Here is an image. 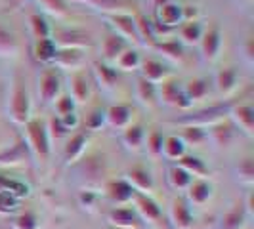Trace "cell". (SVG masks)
Instances as JSON below:
<instances>
[{
	"mask_svg": "<svg viewBox=\"0 0 254 229\" xmlns=\"http://www.w3.org/2000/svg\"><path fill=\"white\" fill-rule=\"evenodd\" d=\"M0 191H6V193H10L12 197H15L17 201H21L23 197L29 195V185H25L23 181H17V179L0 176Z\"/></svg>",
	"mask_w": 254,
	"mask_h": 229,
	"instance_id": "obj_42",
	"label": "cell"
},
{
	"mask_svg": "<svg viewBox=\"0 0 254 229\" xmlns=\"http://www.w3.org/2000/svg\"><path fill=\"white\" fill-rule=\"evenodd\" d=\"M134 210L138 212V216L141 218L143 224H153V226H159L163 222V210L161 206L153 201L149 195H141V193H136L134 199Z\"/></svg>",
	"mask_w": 254,
	"mask_h": 229,
	"instance_id": "obj_8",
	"label": "cell"
},
{
	"mask_svg": "<svg viewBox=\"0 0 254 229\" xmlns=\"http://www.w3.org/2000/svg\"><path fill=\"white\" fill-rule=\"evenodd\" d=\"M105 21L109 23V27L113 29L115 35L123 37L127 42H138L140 44V37L136 31V19L132 13H109L103 15Z\"/></svg>",
	"mask_w": 254,
	"mask_h": 229,
	"instance_id": "obj_7",
	"label": "cell"
},
{
	"mask_svg": "<svg viewBox=\"0 0 254 229\" xmlns=\"http://www.w3.org/2000/svg\"><path fill=\"white\" fill-rule=\"evenodd\" d=\"M243 56H245V59H247V63L253 65L254 63V37L253 35H249L247 40H245V44H243Z\"/></svg>",
	"mask_w": 254,
	"mask_h": 229,
	"instance_id": "obj_52",
	"label": "cell"
},
{
	"mask_svg": "<svg viewBox=\"0 0 254 229\" xmlns=\"http://www.w3.org/2000/svg\"><path fill=\"white\" fill-rule=\"evenodd\" d=\"M143 141H145V128L141 124H130L123 132V143L130 151H140Z\"/></svg>",
	"mask_w": 254,
	"mask_h": 229,
	"instance_id": "obj_33",
	"label": "cell"
},
{
	"mask_svg": "<svg viewBox=\"0 0 254 229\" xmlns=\"http://www.w3.org/2000/svg\"><path fill=\"white\" fill-rule=\"evenodd\" d=\"M231 107H233L231 103L212 105V107H206V109H201V111H195L193 114H186V116L174 118L172 122L188 124V126H201V124L212 126V124H216V122L226 118V114H229V109H231Z\"/></svg>",
	"mask_w": 254,
	"mask_h": 229,
	"instance_id": "obj_4",
	"label": "cell"
},
{
	"mask_svg": "<svg viewBox=\"0 0 254 229\" xmlns=\"http://www.w3.org/2000/svg\"><path fill=\"white\" fill-rule=\"evenodd\" d=\"M145 140H147V151L151 153L153 157H159L163 153V141H165L163 132L153 130L149 136H145Z\"/></svg>",
	"mask_w": 254,
	"mask_h": 229,
	"instance_id": "obj_46",
	"label": "cell"
},
{
	"mask_svg": "<svg viewBox=\"0 0 254 229\" xmlns=\"http://www.w3.org/2000/svg\"><path fill=\"white\" fill-rule=\"evenodd\" d=\"M199 8L197 6H184V21H197Z\"/></svg>",
	"mask_w": 254,
	"mask_h": 229,
	"instance_id": "obj_54",
	"label": "cell"
},
{
	"mask_svg": "<svg viewBox=\"0 0 254 229\" xmlns=\"http://www.w3.org/2000/svg\"><path fill=\"white\" fill-rule=\"evenodd\" d=\"M204 27L203 23L197 19V21H184L180 25V42L182 44H188V46H197L203 38Z\"/></svg>",
	"mask_w": 254,
	"mask_h": 229,
	"instance_id": "obj_26",
	"label": "cell"
},
{
	"mask_svg": "<svg viewBox=\"0 0 254 229\" xmlns=\"http://www.w3.org/2000/svg\"><path fill=\"white\" fill-rule=\"evenodd\" d=\"M125 179L132 185V189L136 191V193H141V195H149L153 191V187H155L151 172L145 166H140V165L132 166L127 172Z\"/></svg>",
	"mask_w": 254,
	"mask_h": 229,
	"instance_id": "obj_14",
	"label": "cell"
},
{
	"mask_svg": "<svg viewBox=\"0 0 254 229\" xmlns=\"http://www.w3.org/2000/svg\"><path fill=\"white\" fill-rule=\"evenodd\" d=\"M132 118H134V109L127 103H117L105 109V122L115 130H127L132 124Z\"/></svg>",
	"mask_w": 254,
	"mask_h": 229,
	"instance_id": "obj_13",
	"label": "cell"
},
{
	"mask_svg": "<svg viewBox=\"0 0 254 229\" xmlns=\"http://www.w3.org/2000/svg\"><path fill=\"white\" fill-rule=\"evenodd\" d=\"M17 40L10 29L0 23V57H13L17 54Z\"/></svg>",
	"mask_w": 254,
	"mask_h": 229,
	"instance_id": "obj_38",
	"label": "cell"
},
{
	"mask_svg": "<svg viewBox=\"0 0 254 229\" xmlns=\"http://www.w3.org/2000/svg\"><path fill=\"white\" fill-rule=\"evenodd\" d=\"M13 229H38L40 228V220L33 210H25L19 216L13 218Z\"/></svg>",
	"mask_w": 254,
	"mask_h": 229,
	"instance_id": "obj_44",
	"label": "cell"
},
{
	"mask_svg": "<svg viewBox=\"0 0 254 229\" xmlns=\"http://www.w3.org/2000/svg\"><path fill=\"white\" fill-rule=\"evenodd\" d=\"M29 149H27L25 140H17L10 149L0 151V165H17L29 159Z\"/></svg>",
	"mask_w": 254,
	"mask_h": 229,
	"instance_id": "obj_27",
	"label": "cell"
},
{
	"mask_svg": "<svg viewBox=\"0 0 254 229\" xmlns=\"http://www.w3.org/2000/svg\"><path fill=\"white\" fill-rule=\"evenodd\" d=\"M127 48H130V46H128V42L125 38L115 35V33H109L107 37L103 38V44H102L103 59L105 61H115Z\"/></svg>",
	"mask_w": 254,
	"mask_h": 229,
	"instance_id": "obj_22",
	"label": "cell"
},
{
	"mask_svg": "<svg viewBox=\"0 0 254 229\" xmlns=\"http://www.w3.org/2000/svg\"><path fill=\"white\" fill-rule=\"evenodd\" d=\"M92 67H94V76H96L98 84H100L103 90H111L115 84H117V80H119V71H117L115 67L103 63V61H96Z\"/></svg>",
	"mask_w": 254,
	"mask_h": 229,
	"instance_id": "obj_25",
	"label": "cell"
},
{
	"mask_svg": "<svg viewBox=\"0 0 254 229\" xmlns=\"http://www.w3.org/2000/svg\"><path fill=\"white\" fill-rule=\"evenodd\" d=\"M163 103L170 105V107H176V109H190L193 103L190 102V98L186 96L184 88L180 86L176 80H170L166 78L161 86V92H159Z\"/></svg>",
	"mask_w": 254,
	"mask_h": 229,
	"instance_id": "obj_9",
	"label": "cell"
},
{
	"mask_svg": "<svg viewBox=\"0 0 254 229\" xmlns=\"http://www.w3.org/2000/svg\"><path fill=\"white\" fill-rule=\"evenodd\" d=\"M56 111H58V116H64V114H69V113H75V107L76 103L73 102V98L69 96V94H64V96H60L58 100H56Z\"/></svg>",
	"mask_w": 254,
	"mask_h": 229,
	"instance_id": "obj_48",
	"label": "cell"
},
{
	"mask_svg": "<svg viewBox=\"0 0 254 229\" xmlns=\"http://www.w3.org/2000/svg\"><path fill=\"white\" fill-rule=\"evenodd\" d=\"M48 126V134H50V138H56V140H60V138H64L69 134V130L60 122V118L58 116H52L50 122L46 124Z\"/></svg>",
	"mask_w": 254,
	"mask_h": 229,
	"instance_id": "obj_51",
	"label": "cell"
},
{
	"mask_svg": "<svg viewBox=\"0 0 254 229\" xmlns=\"http://www.w3.org/2000/svg\"><path fill=\"white\" fill-rule=\"evenodd\" d=\"M184 92L190 98L191 103L201 102V100H204L208 96V92H210V80L208 78H193V80H190L184 86Z\"/></svg>",
	"mask_w": 254,
	"mask_h": 229,
	"instance_id": "obj_32",
	"label": "cell"
},
{
	"mask_svg": "<svg viewBox=\"0 0 254 229\" xmlns=\"http://www.w3.org/2000/svg\"><path fill=\"white\" fill-rule=\"evenodd\" d=\"M86 145H88V136L84 132H78L75 136H71V140L67 141V145H65V163L67 165L76 163L84 155Z\"/></svg>",
	"mask_w": 254,
	"mask_h": 229,
	"instance_id": "obj_23",
	"label": "cell"
},
{
	"mask_svg": "<svg viewBox=\"0 0 254 229\" xmlns=\"http://www.w3.org/2000/svg\"><path fill=\"white\" fill-rule=\"evenodd\" d=\"M191 181H193V176L191 174H188L182 166H170L168 168V183L174 187V189L178 191H184L188 189L191 185Z\"/></svg>",
	"mask_w": 254,
	"mask_h": 229,
	"instance_id": "obj_36",
	"label": "cell"
},
{
	"mask_svg": "<svg viewBox=\"0 0 254 229\" xmlns=\"http://www.w3.org/2000/svg\"><path fill=\"white\" fill-rule=\"evenodd\" d=\"M96 199H98V195H94L92 191H82L80 197H78V201L84 204V206H88V208L96 204Z\"/></svg>",
	"mask_w": 254,
	"mask_h": 229,
	"instance_id": "obj_55",
	"label": "cell"
},
{
	"mask_svg": "<svg viewBox=\"0 0 254 229\" xmlns=\"http://www.w3.org/2000/svg\"><path fill=\"white\" fill-rule=\"evenodd\" d=\"M115 67H117V71H136V69H140V63H141V57L138 50H134V48H127V50L123 52L117 59L113 61Z\"/></svg>",
	"mask_w": 254,
	"mask_h": 229,
	"instance_id": "obj_35",
	"label": "cell"
},
{
	"mask_svg": "<svg viewBox=\"0 0 254 229\" xmlns=\"http://www.w3.org/2000/svg\"><path fill=\"white\" fill-rule=\"evenodd\" d=\"M17 2H29V0H17Z\"/></svg>",
	"mask_w": 254,
	"mask_h": 229,
	"instance_id": "obj_56",
	"label": "cell"
},
{
	"mask_svg": "<svg viewBox=\"0 0 254 229\" xmlns=\"http://www.w3.org/2000/svg\"><path fill=\"white\" fill-rule=\"evenodd\" d=\"M239 86V73L235 67H224L216 73V88L224 96H231Z\"/></svg>",
	"mask_w": 254,
	"mask_h": 229,
	"instance_id": "obj_20",
	"label": "cell"
},
{
	"mask_svg": "<svg viewBox=\"0 0 254 229\" xmlns=\"http://www.w3.org/2000/svg\"><path fill=\"white\" fill-rule=\"evenodd\" d=\"M180 138L186 145H203L208 140V134L201 126H186L182 130Z\"/></svg>",
	"mask_w": 254,
	"mask_h": 229,
	"instance_id": "obj_43",
	"label": "cell"
},
{
	"mask_svg": "<svg viewBox=\"0 0 254 229\" xmlns=\"http://www.w3.org/2000/svg\"><path fill=\"white\" fill-rule=\"evenodd\" d=\"M201 52H203V59L204 61H216L220 50H222V31L220 27L214 23L208 29H204L203 38H201Z\"/></svg>",
	"mask_w": 254,
	"mask_h": 229,
	"instance_id": "obj_11",
	"label": "cell"
},
{
	"mask_svg": "<svg viewBox=\"0 0 254 229\" xmlns=\"http://www.w3.org/2000/svg\"><path fill=\"white\" fill-rule=\"evenodd\" d=\"M38 4L50 12L52 15H65L67 13V4L65 0H38Z\"/></svg>",
	"mask_w": 254,
	"mask_h": 229,
	"instance_id": "obj_50",
	"label": "cell"
},
{
	"mask_svg": "<svg viewBox=\"0 0 254 229\" xmlns=\"http://www.w3.org/2000/svg\"><path fill=\"white\" fill-rule=\"evenodd\" d=\"M25 143L29 153L40 165H46L50 159V134L48 126L40 118H31L25 124Z\"/></svg>",
	"mask_w": 254,
	"mask_h": 229,
	"instance_id": "obj_1",
	"label": "cell"
},
{
	"mask_svg": "<svg viewBox=\"0 0 254 229\" xmlns=\"http://www.w3.org/2000/svg\"><path fill=\"white\" fill-rule=\"evenodd\" d=\"M140 71H141V78L149 80L151 84L165 82L166 78L170 76V69H168V65H165L163 61H159V59H153V57L141 59Z\"/></svg>",
	"mask_w": 254,
	"mask_h": 229,
	"instance_id": "obj_16",
	"label": "cell"
},
{
	"mask_svg": "<svg viewBox=\"0 0 254 229\" xmlns=\"http://www.w3.org/2000/svg\"><path fill=\"white\" fill-rule=\"evenodd\" d=\"M105 193H107V197L117 204L132 203V199H134V195H136V191L132 189V185H130L125 178L109 181L107 187H105Z\"/></svg>",
	"mask_w": 254,
	"mask_h": 229,
	"instance_id": "obj_18",
	"label": "cell"
},
{
	"mask_svg": "<svg viewBox=\"0 0 254 229\" xmlns=\"http://www.w3.org/2000/svg\"><path fill=\"white\" fill-rule=\"evenodd\" d=\"M69 86H71V98L75 103H86L90 100V82L84 73L80 71H75L71 78H69Z\"/></svg>",
	"mask_w": 254,
	"mask_h": 229,
	"instance_id": "obj_21",
	"label": "cell"
},
{
	"mask_svg": "<svg viewBox=\"0 0 254 229\" xmlns=\"http://www.w3.org/2000/svg\"><path fill=\"white\" fill-rule=\"evenodd\" d=\"M237 178L239 181L247 183V185H253L254 183V163L253 159H243L239 166H237Z\"/></svg>",
	"mask_w": 254,
	"mask_h": 229,
	"instance_id": "obj_45",
	"label": "cell"
},
{
	"mask_svg": "<svg viewBox=\"0 0 254 229\" xmlns=\"http://www.w3.org/2000/svg\"><path fill=\"white\" fill-rule=\"evenodd\" d=\"M56 52H58V46L52 38H44V40H37L35 46H33V57L37 59L38 63L50 65L56 57Z\"/></svg>",
	"mask_w": 254,
	"mask_h": 229,
	"instance_id": "obj_30",
	"label": "cell"
},
{
	"mask_svg": "<svg viewBox=\"0 0 254 229\" xmlns=\"http://www.w3.org/2000/svg\"><path fill=\"white\" fill-rule=\"evenodd\" d=\"M105 124V109L98 107V109H92L86 116V128L88 130H100Z\"/></svg>",
	"mask_w": 254,
	"mask_h": 229,
	"instance_id": "obj_49",
	"label": "cell"
},
{
	"mask_svg": "<svg viewBox=\"0 0 254 229\" xmlns=\"http://www.w3.org/2000/svg\"><path fill=\"white\" fill-rule=\"evenodd\" d=\"M210 138L216 141L218 145H222V147H228L229 143L233 141L235 138V126H233V122H229V120H220L216 124H212L210 126Z\"/></svg>",
	"mask_w": 254,
	"mask_h": 229,
	"instance_id": "obj_28",
	"label": "cell"
},
{
	"mask_svg": "<svg viewBox=\"0 0 254 229\" xmlns=\"http://www.w3.org/2000/svg\"><path fill=\"white\" fill-rule=\"evenodd\" d=\"M58 48H75V50H82V48H90L94 44L92 35L80 29H58L54 31V38Z\"/></svg>",
	"mask_w": 254,
	"mask_h": 229,
	"instance_id": "obj_6",
	"label": "cell"
},
{
	"mask_svg": "<svg viewBox=\"0 0 254 229\" xmlns=\"http://www.w3.org/2000/svg\"><path fill=\"white\" fill-rule=\"evenodd\" d=\"M78 4H88L94 10L102 12L103 15L109 13H130L134 8H138L136 0H73Z\"/></svg>",
	"mask_w": 254,
	"mask_h": 229,
	"instance_id": "obj_12",
	"label": "cell"
},
{
	"mask_svg": "<svg viewBox=\"0 0 254 229\" xmlns=\"http://www.w3.org/2000/svg\"><path fill=\"white\" fill-rule=\"evenodd\" d=\"M229 116L233 120V126L243 130L249 138L254 136V109L249 103H239L229 109Z\"/></svg>",
	"mask_w": 254,
	"mask_h": 229,
	"instance_id": "obj_15",
	"label": "cell"
},
{
	"mask_svg": "<svg viewBox=\"0 0 254 229\" xmlns=\"http://www.w3.org/2000/svg\"><path fill=\"white\" fill-rule=\"evenodd\" d=\"M29 27H31V35L35 37V40L50 38L52 29L44 15H40V13H31V15H29Z\"/></svg>",
	"mask_w": 254,
	"mask_h": 229,
	"instance_id": "obj_37",
	"label": "cell"
},
{
	"mask_svg": "<svg viewBox=\"0 0 254 229\" xmlns=\"http://www.w3.org/2000/svg\"><path fill=\"white\" fill-rule=\"evenodd\" d=\"M109 224L119 229H141L143 222L134 210V206H117L109 212Z\"/></svg>",
	"mask_w": 254,
	"mask_h": 229,
	"instance_id": "obj_10",
	"label": "cell"
},
{
	"mask_svg": "<svg viewBox=\"0 0 254 229\" xmlns=\"http://www.w3.org/2000/svg\"><path fill=\"white\" fill-rule=\"evenodd\" d=\"M247 2H251V0H247Z\"/></svg>",
	"mask_w": 254,
	"mask_h": 229,
	"instance_id": "obj_57",
	"label": "cell"
},
{
	"mask_svg": "<svg viewBox=\"0 0 254 229\" xmlns=\"http://www.w3.org/2000/svg\"><path fill=\"white\" fill-rule=\"evenodd\" d=\"M168 161H180L186 155V143L180 136H165L163 141V153Z\"/></svg>",
	"mask_w": 254,
	"mask_h": 229,
	"instance_id": "obj_34",
	"label": "cell"
},
{
	"mask_svg": "<svg viewBox=\"0 0 254 229\" xmlns=\"http://www.w3.org/2000/svg\"><path fill=\"white\" fill-rule=\"evenodd\" d=\"M178 166H182V168H184L188 174H191L193 178H195V176H206V174H208V168H206V165H204L203 161H201L199 157L188 155V153L178 161Z\"/></svg>",
	"mask_w": 254,
	"mask_h": 229,
	"instance_id": "obj_39",
	"label": "cell"
},
{
	"mask_svg": "<svg viewBox=\"0 0 254 229\" xmlns=\"http://www.w3.org/2000/svg\"><path fill=\"white\" fill-rule=\"evenodd\" d=\"M170 218L176 229H190L193 226V214H191L190 204L184 199H174L172 206H170Z\"/></svg>",
	"mask_w": 254,
	"mask_h": 229,
	"instance_id": "obj_19",
	"label": "cell"
},
{
	"mask_svg": "<svg viewBox=\"0 0 254 229\" xmlns=\"http://www.w3.org/2000/svg\"><path fill=\"white\" fill-rule=\"evenodd\" d=\"M212 197V185L206 181V179H193L191 185L188 187V199L190 203L197 204V206H203L210 201Z\"/></svg>",
	"mask_w": 254,
	"mask_h": 229,
	"instance_id": "obj_24",
	"label": "cell"
},
{
	"mask_svg": "<svg viewBox=\"0 0 254 229\" xmlns=\"http://www.w3.org/2000/svg\"><path fill=\"white\" fill-rule=\"evenodd\" d=\"M8 116L15 126H25L31 120V100H29L25 80L19 73L13 75V90L10 96V105H8Z\"/></svg>",
	"mask_w": 254,
	"mask_h": 229,
	"instance_id": "obj_2",
	"label": "cell"
},
{
	"mask_svg": "<svg viewBox=\"0 0 254 229\" xmlns=\"http://www.w3.org/2000/svg\"><path fill=\"white\" fill-rule=\"evenodd\" d=\"M84 61V54L82 50H75V48H58L56 52V57L52 65L65 69V71H76Z\"/></svg>",
	"mask_w": 254,
	"mask_h": 229,
	"instance_id": "obj_17",
	"label": "cell"
},
{
	"mask_svg": "<svg viewBox=\"0 0 254 229\" xmlns=\"http://www.w3.org/2000/svg\"><path fill=\"white\" fill-rule=\"evenodd\" d=\"M184 23V6L178 0H166L163 4H155V31H172Z\"/></svg>",
	"mask_w": 254,
	"mask_h": 229,
	"instance_id": "obj_3",
	"label": "cell"
},
{
	"mask_svg": "<svg viewBox=\"0 0 254 229\" xmlns=\"http://www.w3.org/2000/svg\"><path fill=\"white\" fill-rule=\"evenodd\" d=\"M136 98H138L143 105L153 107V105H157V102H159V90H157V86L151 84L149 80H145V78L140 76V78L136 80Z\"/></svg>",
	"mask_w": 254,
	"mask_h": 229,
	"instance_id": "obj_31",
	"label": "cell"
},
{
	"mask_svg": "<svg viewBox=\"0 0 254 229\" xmlns=\"http://www.w3.org/2000/svg\"><path fill=\"white\" fill-rule=\"evenodd\" d=\"M58 118H60V122H62L67 130H73V128L78 126V114H76V113L64 114V116H58Z\"/></svg>",
	"mask_w": 254,
	"mask_h": 229,
	"instance_id": "obj_53",
	"label": "cell"
},
{
	"mask_svg": "<svg viewBox=\"0 0 254 229\" xmlns=\"http://www.w3.org/2000/svg\"><path fill=\"white\" fill-rule=\"evenodd\" d=\"M17 204H19V201L15 197H12L6 191H0V216H8V214L15 212Z\"/></svg>",
	"mask_w": 254,
	"mask_h": 229,
	"instance_id": "obj_47",
	"label": "cell"
},
{
	"mask_svg": "<svg viewBox=\"0 0 254 229\" xmlns=\"http://www.w3.org/2000/svg\"><path fill=\"white\" fill-rule=\"evenodd\" d=\"M153 48L163 52L165 57L172 59V61H182L184 59V44L180 40H163V42H157Z\"/></svg>",
	"mask_w": 254,
	"mask_h": 229,
	"instance_id": "obj_41",
	"label": "cell"
},
{
	"mask_svg": "<svg viewBox=\"0 0 254 229\" xmlns=\"http://www.w3.org/2000/svg\"><path fill=\"white\" fill-rule=\"evenodd\" d=\"M136 31H138V37H140V44H149V46H155L159 40H157V31L153 27V21L147 19V15H136Z\"/></svg>",
	"mask_w": 254,
	"mask_h": 229,
	"instance_id": "obj_29",
	"label": "cell"
},
{
	"mask_svg": "<svg viewBox=\"0 0 254 229\" xmlns=\"http://www.w3.org/2000/svg\"><path fill=\"white\" fill-rule=\"evenodd\" d=\"M38 100L42 105H50L60 98L62 92V78L54 67H44L38 76Z\"/></svg>",
	"mask_w": 254,
	"mask_h": 229,
	"instance_id": "obj_5",
	"label": "cell"
},
{
	"mask_svg": "<svg viewBox=\"0 0 254 229\" xmlns=\"http://www.w3.org/2000/svg\"><path fill=\"white\" fill-rule=\"evenodd\" d=\"M247 220V212L243 204H235L226 216L222 218V229H241Z\"/></svg>",
	"mask_w": 254,
	"mask_h": 229,
	"instance_id": "obj_40",
	"label": "cell"
}]
</instances>
